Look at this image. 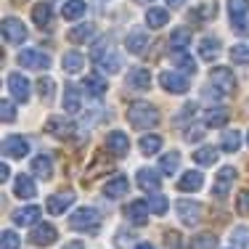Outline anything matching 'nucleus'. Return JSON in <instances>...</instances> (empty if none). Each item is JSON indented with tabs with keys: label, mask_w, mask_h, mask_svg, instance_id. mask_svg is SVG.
Segmentation results:
<instances>
[{
	"label": "nucleus",
	"mask_w": 249,
	"mask_h": 249,
	"mask_svg": "<svg viewBox=\"0 0 249 249\" xmlns=\"http://www.w3.org/2000/svg\"><path fill=\"white\" fill-rule=\"evenodd\" d=\"M124 117H127V122L133 124V127L138 130H149V127H157L159 124V109L149 101H135V104L127 106V111H124Z\"/></svg>",
	"instance_id": "1"
},
{
	"label": "nucleus",
	"mask_w": 249,
	"mask_h": 249,
	"mask_svg": "<svg viewBox=\"0 0 249 249\" xmlns=\"http://www.w3.org/2000/svg\"><path fill=\"white\" fill-rule=\"evenodd\" d=\"M101 212L96 207H77L69 217V228L72 231H85V233H98V225H101Z\"/></svg>",
	"instance_id": "2"
},
{
	"label": "nucleus",
	"mask_w": 249,
	"mask_h": 249,
	"mask_svg": "<svg viewBox=\"0 0 249 249\" xmlns=\"http://www.w3.org/2000/svg\"><path fill=\"white\" fill-rule=\"evenodd\" d=\"M149 215H151L149 201L135 199V201H127V204L122 207V217H124L130 225H133V228H143V225L149 223Z\"/></svg>",
	"instance_id": "3"
},
{
	"label": "nucleus",
	"mask_w": 249,
	"mask_h": 249,
	"mask_svg": "<svg viewBox=\"0 0 249 249\" xmlns=\"http://www.w3.org/2000/svg\"><path fill=\"white\" fill-rule=\"evenodd\" d=\"M27 27H24V21L19 19V16H5L3 19V40L5 43H11V45H19V43H24L27 40Z\"/></svg>",
	"instance_id": "4"
},
{
	"label": "nucleus",
	"mask_w": 249,
	"mask_h": 249,
	"mask_svg": "<svg viewBox=\"0 0 249 249\" xmlns=\"http://www.w3.org/2000/svg\"><path fill=\"white\" fill-rule=\"evenodd\" d=\"M29 241L35 247H53L58 241V228L53 223H40V225H32V233H29Z\"/></svg>",
	"instance_id": "5"
},
{
	"label": "nucleus",
	"mask_w": 249,
	"mask_h": 249,
	"mask_svg": "<svg viewBox=\"0 0 249 249\" xmlns=\"http://www.w3.org/2000/svg\"><path fill=\"white\" fill-rule=\"evenodd\" d=\"M104 149L114 159H122V157H127V151H130V138L124 135V130H111L104 138Z\"/></svg>",
	"instance_id": "6"
},
{
	"label": "nucleus",
	"mask_w": 249,
	"mask_h": 249,
	"mask_svg": "<svg viewBox=\"0 0 249 249\" xmlns=\"http://www.w3.org/2000/svg\"><path fill=\"white\" fill-rule=\"evenodd\" d=\"M72 204H74V191L72 188H64V191H56L53 196H48L45 212H48V215H64Z\"/></svg>",
	"instance_id": "7"
},
{
	"label": "nucleus",
	"mask_w": 249,
	"mask_h": 249,
	"mask_svg": "<svg viewBox=\"0 0 249 249\" xmlns=\"http://www.w3.org/2000/svg\"><path fill=\"white\" fill-rule=\"evenodd\" d=\"M159 85L167 93H173V96H183V93H188V77L180 74V72H167V69H164V72L159 74Z\"/></svg>",
	"instance_id": "8"
},
{
	"label": "nucleus",
	"mask_w": 249,
	"mask_h": 249,
	"mask_svg": "<svg viewBox=\"0 0 249 249\" xmlns=\"http://www.w3.org/2000/svg\"><path fill=\"white\" fill-rule=\"evenodd\" d=\"M29 154V141L24 135H8L3 141V157L5 159H24Z\"/></svg>",
	"instance_id": "9"
},
{
	"label": "nucleus",
	"mask_w": 249,
	"mask_h": 249,
	"mask_svg": "<svg viewBox=\"0 0 249 249\" xmlns=\"http://www.w3.org/2000/svg\"><path fill=\"white\" fill-rule=\"evenodd\" d=\"M236 180V170L231 164L217 170V178H215V186H212V196L215 199H225L231 194V183Z\"/></svg>",
	"instance_id": "10"
},
{
	"label": "nucleus",
	"mask_w": 249,
	"mask_h": 249,
	"mask_svg": "<svg viewBox=\"0 0 249 249\" xmlns=\"http://www.w3.org/2000/svg\"><path fill=\"white\" fill-rule=\"evenodd\" d=\"M178 217H180V223L186 225H199L201 223V204L194 199H180L178 201Z\"/></svg>",
	"instance_id": "11"
},
{
	"label": "nucleus",
	"mask_w": 249,
	"mask_h": 249,
	"mask_svg": "<svg viewBox=\"0 0 249 249\" xmlns=\"http://www.w3.org/2000/svg\"><path fill=\"white\" fill-rule=\"evenodd\" d=\"M135 183H138L141 191L157 194L159 188H162V175H159L157 170H151V167H141L138 173H135Z\"/></svg>",
	"instance_id": "12"
},
{
	"label": "nucleus",
	"mask_w": 249,
	"mask_h": 249,
	"mask_svg": "<svg viewBox=\"0 0 249 249\" xmlns=\"http://www.w3.org/2000/svg\"><path fill=\"white\" fill-rule=\"evenodd\" d=\"M16 61H19V67L24 69H48L51 67V58L45 56V53L35 51V48H24L16 56Z\"/></svg>",
	"instance_id": "13"
},
{
	"label": "nucleus",
	"mask_w": 249,
	"mask_h": 249,
	"mask_svg": "<svg viewBox=\"0 0 249 249\" xmlns=\"http://www.w3.org/2000/svg\"><path fill=\"white\" fill-rule=\"evenodd\" d=\"M247 14H249L247 0H231L228 3V19H231V27L236 32H244L247 29Z\"/></svg>",
	"instance_id": "14"
},
{
	"label": "nucleus",
	"mask_w": 249,
	"mask_h": 249,
	"mask_svg": "<svg viewBox=\"0 0 249 249\" xmlns=\"http://www.w3.org/2000/svg\"><path fill=\"white\" fill-rule=\"evenodd\" d=\"M210 85H215L223 96H228L231 90L236 88V80H233V72L228 67H215L210 72Z\"/></svg>",
	"instance_id": "15"
},
{
	"label": "nucleus",
	"mask_w": 249,
	"mask_h": 249,
	"mask_svg": "<svg viewBox=\"0 0 249 249\" xmlns=\"http://www.w3.org/2000/svg\"><path fill=\"white\" fill-rule=\"evenodd\" d=\"M127 188H130V180H127V175H114V178H109V180L104 183V188H101V194H104V199L114 201V199H122L124 194H127Z\"/></svg>",
	"instance_id": "16"
},
{
	"label": "nucleus",
	"mask_w": 249,
	"mask_h": 249,
	"mask_svg": "<svg viewBox=\"0 0 249 249\" xmlns=\"http://www.w3.org/2000/svg\"><path fill=\"white\" fill-rule=\"evenodd\" d=\"M8 90H11L16 104H27L29 101V82L24 74H19V72L8 74Z\"/></svg>",
	"instance_id": "17"
},
{
	"label": "nucleus",
	"mask_w": 249,
	"mask_h": 249,
	"mask_svg": "<svg viewBox=\"0 0 249 249\" xmlns=\"http://www.w3.org/2000/svg\"><path fill=\"white\" fill-rule=\"evenodd\" d=\"M40 204H24V207H19V210L14 212V225H37L40 220Z\"/></svg>",
	"instance_id": "18"
},
{
	"label": "nucleus",
	"mask_w": 249,
	"mask_h": 249,
	"mask_svg": "<svg viewBox=\"0 0 249 249\" xmlns=\"http://www.w3.org/2000/svg\"><path fill=\"white\" fill-rule=\"evenodd\" d=\"M124 82H127L130 88H135V90H149L151 85V74L146 67H133L127 72V77H124Z\"/></svg>",
	"instance_id": "19"
},
{
	"label": "nucleus",
	"mask_w": 249,
	"mask_h": 249,
	"mask_svg": "<svg viewBox=\"0 0 249 249\" xmlns=\"http://www.w3.org/2000/svg\"><path fill=\"white\" fill-rule=\"evenodd\" d=\"M32 175L40 178V180H51L53 178V159L48 154H37L32 159Z\"/></svg>",
	"instance_id": "20"
},
{
	"label": "nucleus",
	"mask_w": 249,
	"mask_h": 249,
	"mask_svg": "<svg viewBox=\"0 0 249 249\" xmlns=\"http://www.w3.org/2000/svg\"><path fill=\"white\" fill-rule=\"evenodd\" d=\"M204 186V178H201V173H196V170H188V173L180 175V180H178V191L183 194H196L199 188Z\"/></svg>",
	"instance_id": "21"
},
{
	"label": "nucleus",
	"mask_w": 249,
	"mask_h": 249,
	"mask_svg": "<svg viewBox=\"0 0 249 249\" xmlns=\"http://www.w3.org/2000/svg\"><path fill=\"white\" fill-rule=\"evenodd\" d=\"M106 80L101 74H88V77H82V90L88 93L90 98H101L106 93Z\"/></svg>",
	"instance_id": "22"
},
{
	"label": "nucleus",
	"mask_w": 249,
	"mask_h": 249,
	"mask_svg": "<svg viewBox=\"0 0 249 249\" xmlns=\"http://www.w3.org/2000/svg\"><path fill=\"white\" fill-rule=\"evenodd\" d=\"M146 45H149V35H146L143 29L130 32L127 40H124V48H127V53H133V56H141V53L146 51Z\"/></svg>",
	"instance_id": "23"
},
{
	"label": "nucleus",
	"mask_w": 249,
	"mask_h": 249,
	"mask_svg": "<svg viewBox=\"0 0 249 249\" xmlns=\"http://www.w3.org/2000/svg\"><path fill=\"white\" fill-rule=\"evenodd\" d=\"M61 69H64L67 74H80L82 69H85V56H82V53H77V51L64 53V58H61Z\"/></svg>",
	"instance_id": "24"
},
{
	"label": "nucleus",
	"mask_w": 249,
	"mask_h": 249,
	"mask_svg": "<svg viewBox=\"0 0 249 249\" xmlns=\"http://www.w3.org/2000/svg\"><path fill=\"white\" fill-rule=\"evenodd\" d=\"M82 93H80V88L77 85H67L64 88V111L67 114H74V111H80L82 109Z\"/></svg>",
	"instance_id": "25"
},
{
	"label": "nucleus",
	"mask_w": 249,
	"mask_h": 249,
	"mask_svg": "<svg viewBox=\"0 0 249 249\" xmlns=\"http://www.w3.org/2000/svg\"><path fill=\"white\" fill-rule=\"evenodd\" d=\"M14 194L19 199H32L35 194H37V186H35V180L29 175H16L14 180Z\"/></svg>",
	"instance_id": "26"
},
{
	"label": "nucleus",
	"mask_w": 249,
	"mask_h": 249,
	"mask_svg": "<svg viewBox=\"0 0 249 249\" xmlns=\"http://www.w3.org/2000/svg\"><path fill=\"white\" fill-rule=\"evenodd\" d=\"M85 11H88L85 0H67V3L61 5V16H64L67 21L82 19V16H85Z\"/></svg>",
	"instance_id": "27"
},
{
	"label": "nucleus",
	"mask_w": 249,
	"mask_h": 249,
	"mask_svg": "<svg viewBox=\"0 0 249 249\" xmlns=\"http://www.w3.org/2000/svg\"><path fill=\"white\" fill-rule=\"evenodd\" d=\"M45 133H51V135H56V138H67L69 133H72V122L69 120H61V117H51L48 124H45Z\"/></svg>",
	"instance_id": "28"
},
{
	"label": "nucleus",
	"mask_w": 249,
	"mask_h": 249,
	"mask_svg": "<svg viewBox=\"0 0 249 249\" xmlns=\"http://www.w3.org/2000/svg\"><path fill=\"white\" fill-rule=\"evenodd\" d=\"M199 56L204 58V61H215V58L220 56V40L217 37H204L199 43Z\"/></svg>",
	"instance_id": "29"
},
{
	"label": "nucleus",
	"mask_w": 249,
	"mask_h": 249,
	"mask_svg": "<svg viewBox=\"0 0 249 249\" xmlns=\"http://www.w3.org/2000/svg\"><path fill=\"white\" fill-rule=\"evenodd\" d=\"M51 19H53V11H51L48 3H37V5L32 8V21H35L40 29H48V27H51Z\"/></svg>",
	"instance_id": "30"
},
{
	"label": "nucleus",
	"mask_w": 249,
	"mask_h": 249,
	"mask_svg": "<svg viewBox=\"0 0 249 249\" xmlns=\"http://www.w3.org/2000/svg\"><path fill=\"white\" fill-rule=\"evenodd\" d=\"M231 249H249V225H236L228 239Z\"/></svg>",
	"instance_id": "31"
},
{
	"label": "nucleus",
	"mask_w": 249,
	"mask_h": 249,
	"mask_svg": "<svg viewBox=\"0 0 249 249\" xmlns=\"http://www.w3.org/2000/svg\"><path fill=\"white\" fill-rule=\"evenodd\" d=\"M178 164H180V154H178V151H167V154L159 157V173L170 178V175H175Z\"/></svg>",
	"instance_id": "32"
},
{
	"label": "nucleus",
	"mask_w": 249,
	"mask_h": 249,
	"mask_svg": "<svg viewBox=\"0 0 249 249\" xmlns=\"http://www.w3.org/2000/svg\"><path fill=\"white\" fill-rule=\"evenodd\" d=\"M173 64L180 69L183 74H194V72H196V61H194V56H188L186 51H173Z\"/></svg>",
	"instance_id": "33"
},
{
	"label": "nucleus",
	"mask_w": 249,
	"mask_h": 249,
	"mask_svg": "<svg viewBox=\"0 0 249 249\" xmlns=\"http://www.w3.org/2000/svg\"><path fill=\"white\" fill-rule=\"evenodd\" d=\"M217 151L215 146H201V149H196L194 151V162H199L201 167H212V164L217 162Z\"/></svg>",
	"instance_id": "34"
},
{
	"label": "nucleus",
	"mask_w": 249,
	"mask_h": 249,
	"mask_svg": "<svg viewBox=\"0 0 249 249\" xmlns=\"http://www.w3.org/2000/svg\"><path fill=\"white\" fill-rule=\"evenodd\" d=\"M93 35H96V24H80L74 29H69V43H88V40H93Z\"/></svg>",
	"instance_id": "35"
},
{
	"label": "nucleus",
	"mask_w": 249,
	"mask_h": 249,
	"mask_svg": "<svg viewBox=\"0 0 249 249\" xmlns=\"http://www.w3.org/2000/svg\"><path fill=\"white\" fill-rule=\"evenodd\" d=\"M138 149H141V154H146V157H151V154H157L159 149H162V135H157V133H149V135H143V138L138 141Z\"/></svg>",
	"instance_id": "36"
},
{
	"label": "nucleus",
	"mask_w": 249,
	"mask_h": 249,
	"mask_svg": "<svg viewBox=\"0 0 249 249\" xmlns=\"http://www.w3.org/2000/svg\"><path fill=\"white\" fill-rule=\"evenodd\" d=\"M188 43H191V29H188V27H178L175 32L170 35V48H173V51L188 48Z\"/></svg>",
	"instance_id": "37"
},
{
	"label": "nucleus",
	"mask_w": 249,
	"mask_h": 249,
	"mask_svg": "<svg viewBox=\"0 0 249 249\" xmlns=\"http://www.w3.org/2000/svg\"><path fill=\"white\" fill-rule=\"evenodd\" d=\"M228 109L225 106H220V109H210L204 114V127H223L225 122H228Z\"/></svg>",
	"instance_id": "38"
},
{
	"label": "nucleus",
	"mask_w": 249,
	"mask_h": 249,
	"mask_svg": "<svg viewBox=\"0 0 249 249\" xmlns=\"http://www.w3.org/2000/svg\"><path fill=\"white\" fill-rule=\"evenodd\" d=\"M167 19H170L167 8H149V11H146V24H149L151 29L164 27V24H167Z\"/></svg>",
	"instance_id": "39"
},
{
	"label": "nucleus",
	"mask_w": 249,
	"mask_h": 249,
	"mask_svg": "<svg viewBox=\"0 0 249 249\" xmlns=\"http://www.w3.org/2000/svg\"><path fill=\"white\" fill-rule=\"evenodd\" d=\"M186 249H217V239H215V233H199L188 241Z\"/></svg>",
	"instance_id": "40"
},
{
	"label": "nucleus",
	"mask_w": 249,
	"mask_h": 249,
	"mask_svg": "<svg viewBox=\"0 0 249 249\" xmlns=\"http://www.w3.org/2000/svg\"><path fill=\"white\" fill-rule=\"evenodd\" d=\"M53 93H56V82H53L48 74H43L37 80V96L43 101H53Z\"/></svg>",
	"instance_id": "41"
},
{
	"label": "nucleus",
	"mask_w": 249,
	"mask_h": 249,
	"mask_svg": "<svg viewBox=\"0 0 249 249\" xmlns=\"http://www.w3.org/2000/svg\"><path fill=\"white\" fill-rule=\"evenodd\" d=\"M0 249H21L19 231H14V228H5V231H3V236H0Z\"/></svg>",
	"instance_id": "42"
},
{
	"label": "nucleus",
	"mask_w": 249,
	"mask_h": 249,
	"mask_svg": "<svg viewBox=\"0 0 249 249\" xmlns=\"http://www.w3.org/2000/svg\"><path fill=\"white\" fill-rule=\"evenodd\" d=\"M220 141H223L220 149H223V151H228V154H236V151H239V146H241V135H239V130H231V133H225Z\"/></svg>",
	"instance_id": "43"
},
{
	"label": "nucleus",
	"mask_w": 249,
	"mask_h": 249,
	"mask_svg": "<svg viewBox=\"0 0 249 249\" xmlns=\"http://www.w3.org/2000/svg\"><path fill=\"white\" fill-rule=\"evenodd\" d=\"M149 210H151V215H164V212H167V207H170V201H167V196H162V194H151L149 199Z\"/></svg>",
	"instance_id": "44"
},
{
	"label": "nucleus",
	"mask_w": 249,
	"mask_h": 249,
	"mask_svg": "<svg viewBox=\"0 0 249 249\" xmlns=\"http://www.w3.org/2000/svg\"><path fill=\"white\" fill-rule=\"evenodd\" d=\"M96 64L104 69L106 74H117V72H120V56H117V53H106V56L98 58Z\"/></svg>",
	"instance_id": "45"
},
{
	"label": "nucleus",
	"mask_w": 249,
	"mask_h": 249,
	"mask_svg": "<svg viewBox=\"0 0 249 249\" xmlns=\"http://www.w3.org/2000/svg\"><path fill=\"white\" fill-rule=\"evenodd\" d=\"M231 61L233 64H249V45H244V43L231 45Z\"/></svg>",
	"instance_id": "46"
},
{
	"label": "nucleus",
	"mask_w": 249,
	"mask_h": 249,
	"mask_svg": "<svg viewBox=\"0 0 249 249\" xmlns=\"http://www.w3.org/2000/svg\"><path fill=\"white\" fill-rule=\"evenodd\" d=\"M236 212L239 215H249V188L239 191V196H236Z\"/></svg>",
	"instance_id": "47"
},
{
	"label": "nucleus",
	"mask_w": 249,
	"mask_h": 249,
	"mask_svg": "<svg viewBox=\"0 0 249 249\" xmlns=\"http://www.w3.org/2000/svg\"><path fill=\"white\" fill-rule=\"evenodd\" d=\"M0 106H3V122H5V124L14 122V120H16V106H14V101H11V98H3V104H0Z\"/></svg>",
	"instance_id": "48"
},
{
	"label": "nucleus",
	"mask_w": 249,
	"mask_h": 249,
	"mask_svg": "<svg viewBox=\"0 0 249 249\" xmlns=\"http://www.w3.org/2000/svg\"><path fill=\"white\" fill-rule=\"evenodd\" d=\"M215 3H210V5H199V8L196 11H194V19H201V21H204V19H212V16H215Z\"/></svg>",
	"instance_id": "49"
},
{
	"label": "nucleus",
	"mask_w": 249,
	"mask_h": 249,
	"mask_svg": "<svg viewBox=\"0 0 249 249\" xmlns=\"http://www.w3.org/2000/svg\"><path fill=\"white\" fill-rule=\"evenodd\" d=\"M167 241L173 244L170 249H180V247H186V244H183V239H180V233H178V231H164V244H167Z\"/></svg>",
	"instance_id": "50"
},
{
	"label": "nucleus",
	"mask_w": 249,
	"mask_h": 249,
	"mask_svg": "<svg viewBox=\"0 0 249 249\" xmlns=\"http://www.w3.org/2000/svg\"><path fill=\"white\" fill-rule=\"evenodd\" d=\"M61 249H85V244H82V241H69V244L61 247Z\"/></svg>",
	"instance_id": "51"
},
{
	"label": "nucleus",
	"mask_w": 249,
	"mask_h": 249,
	"mask_svg": "<svg viewBox=\"0 0 249 249\" xmlns=\"http://www.w3.org/2000/svg\"><path fill=\"white\" fill-rule=\"evenodd\" d=\"M188 138H191V143H194V141H199L201 138V130H191V133H188Z\"/></svg>",
	"instance_id": "52"
},
{
	"label": "nucleus",
	"mask_w": 249,
	"mask_h": 249,
	"mask_svg": "<svg viewBox=\"0 0 249 249\" xmlns=\"http://www.w3.org/2000/svg\"><path fill=\"white\" fill-rule=\"evenodd\" d=\"M186 0H167V5H173V8H178V5H183Z\"/></svg>",
	"instance_id": "53"
},
{
	"label": "nucleus",
	"mask_w": 249,
	"mask_h": 249,
	"mask_svg": "<svg viewBox=\"0 0 249 249\" xmlns=\"http://www.w3.org/2000/svg\"><path fill=\"white\" fill-rule=\"evenodd\" d=\"M135 249H154V247L146 244V241H141V244H135Z\"/></svg>",
	"instance_id": "54"
},
{
	"label": "nucleus",
	"mask_w": 249,
	"mask_h": 249,
	"mask_svg": "<svg viewBox=\"0 0 249 249\" xmlns=\"http://www.w3.org/2000/svg\"><path fill=\"white\" fill-rule=\"evenodd\" d=\"M135 3H151V0H135Z\"/></svg>",
	"instance_id": "55"
},
{
	"label": "nucleus",
	"mask_w": 249,
	"mask_h": 249,
	"mask_svg": "<svg viewBox=\"0 0 249 249\" xmlns=\"http://www.w3.org/2000/svg\"><path fill=\"white\" fill-rule=\"evenodd\" d=\"M247 143H249V133H247Z\"/></svg>",
	"instance_id": "56"
}]
</instances>
